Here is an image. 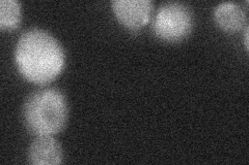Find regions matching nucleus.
<instances>
[{
  "label": "nucleus",
  "mask_w": 249,
  "mask_h": 165,
  "mask_svg": "<svg viewBox=\"0 0 249 165\" xmlns=\"http://www.w3.org/2000/svg\"><path fill=\"white\" fill-rule=\"evenodd\" d=\"M214 19L222 29L232 32L245 25L246 14L237 2L224 1L215 6Z\"/></svg>",
  "instance_id": "423d86ee"
},
{
  "label": "nucleus",
  "mask_w": 249,
  "mask_h": 165,
  "mask_svg": "<svg viewBox=\"0 0 249 165\" xmlns=\"http://www.w3.org/2000/svg\"><path fill=\"white\" fill-rule=\"evenodd\" d=\"M194 24L190 7L182 2H165L155 14L153 30L158 37L168 42H178L188 36Z\"/></svg>",
  "instance_id": "7ed1b4c3"
},
{
  "label": "nucleus",
  "mask_w": 249,
  "mask_h": 165,
  "mask_svg": "<svg viewBox=\"0 0 249 165\" xmlns=\"http://www.w3.org/2000/svg\"><path fill=\"white\" fill-rule=\"evenodd\" d=\"M248 31H249V28H248V26H246V28H245V48H246V50H248Z\"/></svg>",
  "instance_id": "6e6552de"
},
{
  "label": "nucleus",
  "mask_w": 249,
  "mask_h": 165,
  "mask_svg": "<svg viewBox=\"0 0 249 165\" xmlns=\"http://www.w3.org/2000/svg\"><path fill=\"white\" fill-rule=\"evenodd\" d=\"M21 22V4L17 0H0V28L14 29Z\"/></svg>",
  "instance_id": "0eeeda50"
},
{
  "label": "nucleus",
  "mask_w": 249,
  "mask_h": 165,
  "mask_svg": "<svg viewBox=\"0 0 249 165\" xmlns=\"http://www.w3.org/2000/svg\"><path fill=\"white\" fill-rule=\"evenodd\" d=\"M111 6L122 24L133 30L144 26L154 11L152 0H113Z\"/></svg>",
  "instance_id": "20e7f679"
},
{
  "label": "nucleus",
  "mask_w": 249,
  "mask_h": 165,
  "mask_svg": "<svg viewBox=\"0 0 249 165\" xmlns=\"http://www.w3.org/2000/svg\"><path fill=\"white\" fill-rule=\"evenodd\" d=\"M68 118V100L57 88L31 92L22 106L23 123L36 136L57 135L65 128Z\"/></svg>",
  "instance_id": "f03ea898"
},
{
  "label": "nucleus",
  "mask_w": 249,
  "mask_h": 165,
  "mask_svg": "<svg viewBox=\"0 0 249 165\" xmlns=\"http://www.w3.org/2000/svg\"><path fill=\"white\" fill-rule=\"evenodd\" d=\"M14 59L21 75L36 84L51 82L65 65V53L59 42L41 28L27 29L20 35Z\"/></svg>",
  "instance_id": "f257e3e1"
},
{
  "label": "nucleus",
  "mask_w": 249,
  "mask_h": 165,
  "mask_svg": "<svg viewBox=\"0 0 249 165\" xmlns=\"http://www.w3.org/2000/svg\"><path fill=\"white\" fill-rule=\"evenodd\" d=\"M27 159L35 165H56L62 162V149L54 135L36 136L28 148Z\"/></svg>",
  "instance_id": "39448f33"
}]
</instances>
